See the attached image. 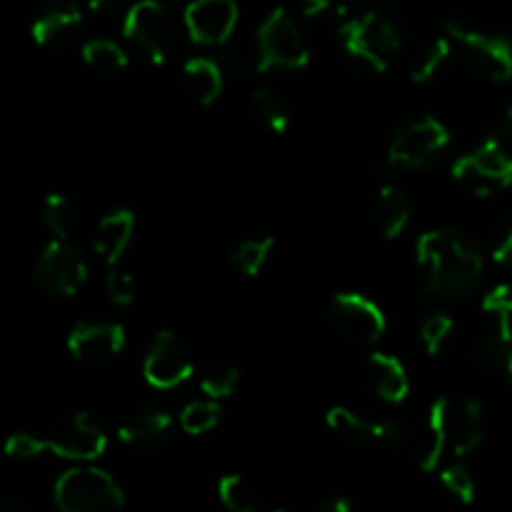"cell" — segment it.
Masks as SVG:
<instances>
[{"label":"cell","instance_id":"obj_1","mask_svg":"<svg viewBox=\"0 0 512 512\" xmlns=\"http://www.w3.org/2000/svg\"><path fill=\"white\" fill-rule=\"evenodd\" d=\"M415 253L428 293H460L483 273V255L455 230H428L420 235Z\"/></svg>","mask_w":512,"mask_h":512},{"label":"cell","instance_id":"obj_2","mask_svg":"<svg viewBox=\"0 0 512 512\" xmlns=\"http://www.w3.org/2000/svg\"><path fill=\"white\" fill-rule=\"evenodd\" d=\"M340 43L353 60L375 73H385L400 50V33L393 18L368 10L340 25Z\"/></svg>","mask_w":512,"mask_h":512},{"label":"cell","instance_id":"obj_3","mask_svg":"<svg viewBox=\"0 0 512 512\" xmlns=\"http://www.w3.org/2000/svg\"><path fill=\"white\" fill-rule=\"evenodd\" d=\"M53 498L63 512H103L120 510L125 505V493L118 480L90 465L65 470L55 480Z\"/></svg>","mask_w":512,"mask_h":512},{"label":"cell","instance_id":"obj_4","mask_svg":"<svg viewBox=\"0 0 512 512\" xmlns=\"http://www.w3.org/2000/svg\"><path fill=\"white\" fill-rule=\"evenodd\" d=\"M310 65V45L300 33L298 23L285 8L270 10L258 28V65L260 73L273 68L300 70Z\"/></svg>","mask_w":512,"mask_h":512},{"label":"cell","instance_id":"obj_5","mask_svg":"<svg viewBox=\"0 0 512 512\" xmlns=\"http://www.w3.org/2000/svg\"><path fill=\"white\" fill-rule=\"evenodd\" d=\"M453 178L480 198L508 188L512 183V155L503 135H490L478 150L455 160Z\"/></svg>","mask_w":512,"mask_h":512},{"label":"cell","instance_id":"obj_6","mask_svg":"<svg viewBox=\"0 0 512 512\" xmlns=\"http://www.w3.org/2000/svg\"><path fill=\"white\" fill-rule=\"evenodd\" d=\"M123 35L150 63L163 65L175 48V23L158 0H138L123 18Z\"/></svg>","mask_w":512,"mask_h":512},{"label":"cell","instance_id":"obj_7","mask_svg":"<svg viewBox=\"0 0 512 512\" xmlns=\"http://www.w3.org/2000/svg\"><path fill=\"white\" fill-rule=\"evenodd\" d=\"M448 33L463 50L468 68L490 83H505L512 78V43L505 35L480 33L465 25L448 23Z\"/></svg>","mask_w":512,"mask_h":512},{"label":"cell","instance_id":"obj_8","mask_svg":"<svg viewBox=\"0 0 512 512\" xmlns=\"http://www.w3.org/2000/svg\"><path fill=\"white\" fill-rule=\"evenodd\" d=\"M45 448L65 460H90L100 458L108 448V435L88 413H63L50 423L48 433L43 435Z\"/></svg>","mask_w":512,"mask_h":512},{"label":"cell","instance_id":"obj_9","mask_svg":"<svg viewBox=\"0 0 512 512\" xmlns=\"http://www.w3.org/2000/svg\"><path fill=\"white\" fill-rule=\"evenodd\" d=\"M330 328L353 345H373L383 338L388 318L373 300L360 293H338L328 308Z\"/></svg>","mask_w":512,"mask_h":512},{"label":"cell","instance_id":"obj_10","mask_svg":"<svg viewBox=\"0 0 512 512\" xmlns=\"http://www.w3.org/2000/svg\"><path fill=\"white\" fill-rule=\"evenodd\" d=\"M88 280V263L70 240L53 238L35 263V283L48 295L70 298Z\"/></svg>","mask_w":512,"mask_h":512},{"label":"cell","instance_id":"obj_11","mask_svg":"<svg viewBox=\"0 0 512 512\" xmlns=\"http://www.w3.org/2000/svg\"><path fill=\"white\" fill-rule=\"evenodd\" d=\"M448 143V128L438 118L425 115L398 130L388 145V160L400 168H425L448 148Z\"/></svg>","mask_w":512,"mask_h":512},{"label":"cell","instance_id":"obj_12","mask_svg":"<svg viewBox=\"0 0 512 512\" xmlns=\"http://www.w3.org/2000/svg\"><path fill=\"white\" fill-rule=\"evenodd\" d=\"M143 378L155 390H173L193 378V360L183 340L160 330L143 360Z\"/></svg>","mask_w":512,"mask_h":512},{"label":"cell","instance_id":"obj_13","mask_svg":"<svg viewBox=\"0 0 512 512\" xmlns=\"http://www.w3.org/2000/svg\"><path fill=\"white\" fill-rule=\"evenodd\" d=\"M185 30L190 38L205 48H218L233 38L238 25L235 0H193L183 13Z\"/></svg>","mask_w":512,"mask_h":512},{"label":"cell","instance_id":"obj_14","mask_svg":"<svg viewBox=\"0 0 512 512\" xmlns=\"http://www.w3.org/2000/svg\"><path fill=\"white\" fill-rule=\"evenodd\" d=\"M435 405H438L440 423H443L445 445L458 458L473 453L483 443V410H480V405L468 398H440L435 400Z\"/></svg>","mask_w":512,"mask_h":512},{"label":"cell","instance_id":"obj_15","mask_svg":"<svg viewBox=\"0 0 512 512\" xmlns=\"http://www.w3.org/2000/svg\"><path fill=\"white\" fill-rule=\"evenodd\" d=\"M128 345L125 328L118 323H78L68 333V353L80 363H105Z\"/></svg>","mask_w":512,"mask_h":512},{"label":"cell","instance_id":"obj_16","mask_svg":"<svg viewBox=\"0 0 512 512\" xmlns=\"http://www.w3.org/2000/svg\"><path fill=\"white\" fill-rule=\"evenodd\" d=\"M80 25H83V13L78 5L70 0H55L40 10L30 33H33L35 43L43 48H60L78 33Z\"/></svg>","mask_w":512,"mask_h":512},{"label":"cell","instance_id":"obj_17","mask_svg":"<svg viewBox=\"0 0 512 512\" xmlns=\"http://www.w3.org/2000/svg\"><path fill=\"white\" fill-rule=\"evenodd\" d=\"M365 380L385 403H403L410 393V378L403 360L388 353H370L365 358Z\"/></svg>","mask_w":512,"mask_h":512},{"label":"cell","instance_id":"obj_18","mask_svg":"<svg viewBox=\"0 0 512 512\" xmlns=\"http://www.w3.org/2000/svg\"><path fill=\"white\" fill-rule=\"evenodd\" d=\"M135 233V215L130 210H113L105 218H100L95 228V253L103 263L115 265L125 255V250L133 243Z\"/></svg>","mask_w":512,"mask_h":512},{"label":"cell","instance_id":"obj_19","mask_svg":"<svg viewBox=\"0 0 512 512\" xmlns=\"http://www.w3.org/2000/svg\"><path fill=\"white\" fill-rule=\"evenodd\" d=\"M173 428L170 413L160 408H135L118 423V438L125 445H155Z\"/></svg>","mask_w":512,"mask_h":512},{"label":"cell","instance_id":"obj_20","mask_svg":"<svg viewBox=\"0 0 512 512\" xmlns=\"http://www.w3.org/2000/svg\"><path fill=\"white\" fill-rule=\"evenodd\" d=\"M223 68L210 58H190L183 65V88L198 105L208 108L223 93Z\"/></svg>","mask_w":512,"mask_h":512},{"label":"cell","instance_id":"obj_21","mask_svg":"<svg viewBox=\"0 0 512 512\" xmlns=\"http://www.w3.org/2000/svg\"><path fill=\"white\" fill-rule=\"evenodd\" d=\"M373 223L385 240H395L410 223V203L405 193L395 185H385L375 195Z\"/></svg>","mask_w":512,"mask_h":512},{"label":"cell","instance_id":"obj_22","mask_svg":"<svg viewBox=\"0 0 512 512\" xmlns=\"http://www.w3.org/2000/svg\"><path fill=\"white\" fill-rule=\"evenodd\" d=\"M43 223L45 228L53 233V238L58 240H70L73 243L75 235L80 230V215L75 208L73 200L68 195L50 193L43 200Z\"/></svg>","mask_w":512,"mask_h":512},{"label":"cell","instance_id":"obj_23","mask_svg":"<svg viewBox=\"0 0 512 512\" xmlns=\"http://www.w3.org/2000/svg\"><path fill=\"white\" fill-rule=\"evenodd\" d=\"M80 53H83L85 65L93 68L95 73H120V70H125L130 65L128 53L115 40L108 38L88 40Z\"/></svg>","mask_w":512,"mask_h":512},{"label":"cell","instance_id":"obj_24","mask_svg":"<svg viewBox=\"0 0 512 512\" xmlns=\"http://www.w3.org/2000/svg\"><path fill=\"white\" fill-rule=\"evenodd\" d=\"M512 343L498 330V325L483 330L473 345V360L483 370H500L508 363Z\"/></svg>","mask_w":512,"mask_h":512},{"label":"cell","instance_id":"obj_25","mask_svg":"<svg viewBox=\"0 0 512 512\" xmlns=\"http://www.w3.org/2000/svg\"><path fill=\"white\" fill-rule=\"evenodd\" d=\"M253 108L258 113V118L268 125L273 133L283 135L288 133L290 125H293V115H290L288 103L280 98L275 90L270 88H258L253 93Z\"/></svg>","mask_w":512,"mask_h":512},{"label":"cell","instance_id":"obj_26","mask_svg":"<svg viewBox=\"0 0 512 512\" xmlns=\"http://www.w3.org/2000/svg\"><path fill=\"white\" fill-rule=\"evenodd\" d=\"M218 498L220 503L233 512H255L260 508L258 490L245 480L243 475H223L218 480Z\"/></svg>","mask_w":512,"mask_h":512},{"label":"cell","instance_id":"obj_27","mask_svg":"<svg viewBox=\"0 0 512 512\" xmlns=\"http://www.w3.org/2000/svg\"><path fill=\"white\" fill-rule=\"evenodd\" d=\"M273 248H275V240L268 238V235H265V238L243 240V243L233 250L230 263H233L245 278H255V275H260V270H263L265 263L270 260Z\"/></svg>","mask_w":512,"mask_h":512},{"label":"cell","instance_id":"obj_28","mask_svg":"<svg viewBox=\"0 0 512 512\" xmlns=\"http://www.w3.org/2000/svg\"><path fill=\"white\" fill-rule=\"evenodd\" d=\"M223 418V408H220V400L205 398L188 403L180 410V428L188 435H205L215 428Z\"/></svg>","mask_w":512,"mask_h":512},{"label":"cell","instance_id":"obj_29","mask_svg":"<svg viewBox=\"0 0 512 512\" xmlns=\"http://www.w3.org/2000/svg\"><path fill=\"white\" fill-rule=\"evenodd\" d=\"M240 383V370L235 365L218 360V363H210L208 368L200 375V390L205 393V398L213 400H225L235 393Z\"/></svg>","mask_w":512,"mask_h":512},{"label":"cell","instance_id":"obj_30","mask_svg":"<svg viewBox=\"0 0 512 512\" xmlns=\"http://www.w3.org/2000/svg\"><path fill=\"white\" fill-rule=\"evenodd\" d=\"M450 50L453 48H450L448 38L430 40V43L420 50L418 58H415L413 70H410V78H413L415 83H428V80H433L435 75L443 70V65L448 63Z\"/></svg>","mask_w":512,"mask_h":512},{"label":"cell","instance_id":"obj_31","mask_svg":"<svg viewBox=\"0 0 512 512\" xmlns=\"http://www.w3.org/2000/svg\"><path fill=\"white\" fill-rule=\"evenodd\" d=\"M483 310L493 315L500 333L512 343V290L508 285H498V288L490 290L483 300Z\"/></svg>","mask_w":512,"mask_h":512},{"label":"cell","instance_id":"obj_32","mask_svg":"<svg viewBox=\"0 0 512 512\" xmlns=\"http://www.w3.org/2000/svg\"><path fill=\"white\" fill-rule=\"evenodd\" d=\"M450 335H453V320L445 313L430 315L420 325V340H423L425 350L430 355H438L443 350V345L450 340Z\"/></svg>","mask_w":512,"mask_h":512},{"label":"cell","instance_id":"obj_33","mask_svg":"<svg viewBox=\"0 0 512 512\" xmlns=\"http://www.w3.org/2000/svg\"><path fill=\"white\" fill-rule=\"evenodd\" d=\"M440 483H443V488L463 505L475 503V480L470 478V473L463 468V465L445 468L443 473H440Z\"/></svg>","mask_w":512,"mask_h":512},{"label":"cell","instance_id":"obj_34","mask_svg":"<svg viewBox=\"0 0 512 512\" xmlns=\"http://www.w3.org/2000/svg\"><path fill=\"white\" fill-rule=\"evenodd\" d=\"M105 293H108V300L113 305H120V308L133 305L135 300L133 275L125 273V270H118L115 265H110L108 275H105Z\"/></svg>","mask_w":512,"mask_h":512},{"label":"cell","instance_id":"obj_35","mask_svg":"<svg viewBox=\"0 0 512 512\" xmlns=\"http://www.w3.org/2000/svg\"><path fill=\"white\" fill-rule=\"evenodd\" d=\"M45 440L30 433H15L5 440V455L15 460H35L45 453Z\"/></svg>","mask_w":512,"mask_h":512},{"label":"cell","instance_id":"obj_36","mask_svg":"<svg viewBox=\"0 0 512 512\" xmlns=\"http://www.w3.org/2000/svg\"><path fill=\"white\" fill-rule=\"evenodd\" d=\"M493 258L512 268V218L500 220L493 230Z\"/></svg>","mask_w":512,"mask_h":512},{"label":"cell","instance_id":"obj_37","mask_svg":"<svg viewBox=\"0 0 512 512\" xmlns=\"http://www.w3.org/2000/svg\"><path fill=\"white\" fill-rule=\"evenodd\" d=\"M305 15H323V13H345L353 5V0H300Z\"/></svg>","mask_w":512,"mask_h":512},{"label":"cell","instance_id":"obj_38","mask_svg":"<svg viewBox=\"0 0 512 512\" xmlns=\"http://www.w3.org/2000/svg\"><path fill=\"white\" fill-rule=\"evenodd\" d=\"M355 508H358V503L348 495H330V498H323L318 503L320 512H353Z\"/></svg>","mask_w":512,"mask_h":512},{"label":"cell","instance_id":"obj_39","mask_svg":"<svg viewBox=\"0 0 512 512\" xmlns=\"http://www.w3.org/2000/svg\"><path fill=\"white\" fill-rule=\"evenodd\" d=\"M30 508L23 503V500H5L0 503V512H28Z\"/></svg>","mask_w":512,"mask_h":512},{"label":"cell","instance_id":"obj_40","mask_svg":"<svg viewBox=\"0 0 512 512\" xmlns=\"http://www.w3.org/2000/svg\"><path fill=\"white\" fill-rule=\"evenodd\" d=\"M85 3V8H90V10H98V8H103L105 3H110V0H83Z\"/></svg>","mask_w":512,"mask_h":512},{"label":"cell","instance_id":"obj_41","mask_svg":"<svg viewBox=\"0 0 512 512\" xmlns=\"http://www.w3.org/2000/svg\"><path fill=\"white\" fill-rule=\"evenodd\" d=\"M505 370H508V375H510V383H512V350H510V355H508V363H505Z\"/></svg>","mask_w":512,"mask_h":512},{"label":"cell","instance_id":"obj_42","mask_svg":"<svg viewBox=\"0 0 512 512\" xmlns=\"http://www.w3.org/2000/svg\"><path fill=\"white\" fill-rule=\"evenodd\" d=\"M505 120H508V128L512 130V105H510V110H508V118H505Z\"/></svg>","mask_w":512,"mask_h":512}]
</instances>
